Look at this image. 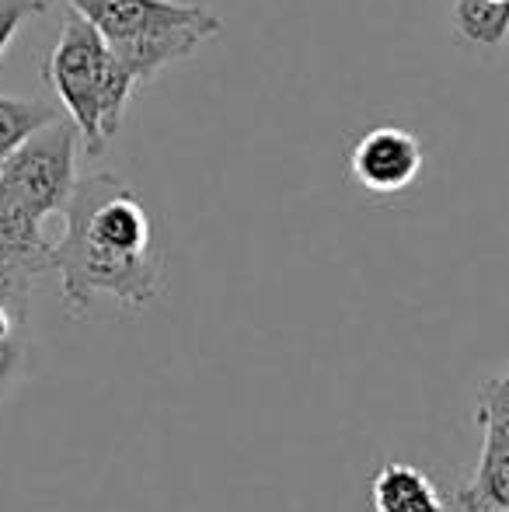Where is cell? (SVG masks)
<instances>
[{
	"label": "cell",
	"instance_id": "obj_1",
	"mask_svg": "<svg viewBox=\"0 0 509 512\" xmlns=\"http://www.w3.org/2000/svg\"><path fill=\"white\" fill-rule=\"evenodd\" d=\"M63 237L53 248L63 304L74 317L91 310L95 297H112L126 310H143L164 283L161 244L143 199L112 171L77 178L63 209Z\"/></svg>",
	"mask_w": 509,
	"mask_h": 512
},
{
	"label": "cell",
	"instance_id": "obj_2",
	"mask_svg": "<svg viewBox=\"0 0 509 512\" xmlns=\"http://www.w3.org/2000/svg\"><path fill=\"white\" fill-rule=\"evenodd\" d=\"M46 81L60 95L70 122L81 129L84 154L102 157L123 126L136 81L116 60L109 42L98 35V28L70 7L60 42L46 60Z\"/></svg>",
	"mask_w": 509,
	"mask_h": 512
},
{
	"label": "cell",
	"instance_id": "obj_3",
	"mask_svg": "<svg viewBox=\"0 0 509 512\" xmlns=\"http://www.w3.org/2000/svg\"><path fill=\"white\" fill-rule=\"evenodd\" d=\"M53 4H67L70 11L88 18L136 84L154 81L168 63L192 56L224 28V21L210 7L185 0H53Z\"/></svg>",
	"mask_w": 509,
	"mask_h": 512
},
{
	"label": "cell",
	"instance_id": "obj_4",
	"mask_svg": "<svg viewBox=\"0 0 509 512\" xmlns=\"http://www.w3.org/2000/svg\"><path fill=\"white\" fill-rule=\"evenodd\" d=\"M77 150H81V129L74 122L56 119L0 164V189L46 220L63 216L77 185Z\"/></svg>",
	"mask_w": 509,
	"mask_h": 512
},
{
	"label": "cell",
	"instance_id": "obj_5",
	"mask_svg": "<svg viewBox=\"0 0 509 512\" xmlns=\"http://www.w3.org/2000/svg\"><path fill=\"white\" fill-rule=\"evenodd\" d=\"M353 178L367 192L394 196L408 189L422 171V143L408 129L377 126L353 147Z\"/></svg>",
	"mask_w": 509,
	"mask_h": 512
},
{
	"label": "cell",
	"instance_id": "obj_6",
	"mask_svg": "<svg viewBox=\"0 0 509 512\" xmlns=\"http://www.w3.org/2000/svg\"><path fill=\"white\" fill-rule=\"evenodd\" d=\"M374 512H447L440 488L412 464H384L370 485Z\"/></svg>",
	"mask_w": 509,
	"mask_h": 512
},
{
	"label": "cell",
	"instance_id": "obj_7",
	"mask_svg": "<svg viewBox=\"0 0 509 512\" xmlns=\"http://www.w3.org/2000/svg\"><path fill=\"white\" fill-rule=\"evenodd\" d=\"M63 119L60 108L39 102V98H4L0 95V164L14 154L25 140H32L39 129Z\"/></svg>",
	"mask_w": 509,
	"mask_h": 512
},
{
	"label": "cell",
	"instance_id": "obj_8",
	"mask_svg": "<svg viewBox=\"0 0 509 512\" xmlns=\"http://www.w3.org/2000/svg\"><path fill=\"white\" fill-rule=\"evenodd\" d=\"M454 25L475 46L499 49L509 42V0H454Z\"/></svg>",
	"mask_w": 509,
	"mask_h": 512
},
{
	"label": "cell",
	"instance_id": "obj_9",
	"mask_svg": "<svg viewBox=\"0 0 509 512\" xmlns=\"http://www.w3.org/2000/svg\"><path fill=\"white\" fill-rule=\"evenodd\" d=\"M49 4H53V0H0V60H4L7 46L14 42L18 28L25 25L28 18H35V14L49 11Z\"/></svg>",
	"mask_w": 509,
	"mask_h": 512
},
{
	"label": "cell",
	"instance_id": "obj_10",
	"mask_svg": "<svg viewBox=\"0 0 509 512\" xmlns=\"http://www.w3.org/2000/svg\"><path fill=\"white\" fill-rule=\"evenodd\" d=\"M21 366H25V338H21V342L0 345V398H4L14 380L21 377Z\"/></svg>",
	"mask_w": 509,
	"mask_h": 512
},
{
	"label": "cell",
	"instance_id": "obj_11",
	"mask_svg": "<svg viewBox=\"0 0 509 512\" xmlns=\"http://www.w3.org/2000/svg\"><path fill=\"white\" fill-rule=\"evenodd\" d=\"M492 411H509V373L492 377L478 391V415H492Z\"/></svg>",
	"mask_w": 509,
	"mask_h": 512
}]
</instances>
